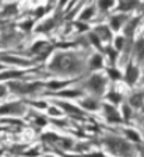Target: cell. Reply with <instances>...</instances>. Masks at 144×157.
Returning <instances> with one entry per match:
<instances>
[{
	"instance_id": "1",
	"label": "cell",
	"mask_w": 144,
	"mask_h": 157,
	"mask_svg": "<svg viewBox=\"0 0 144 157\" xmlns=\"http://www.w3.org/2000/svg\"><path fill=\"white\" fill-rule=\"evenodd\" d=\"M50 67L60 72H76L80 67L79 60L73 55H57L50 63Z\"/></svg>"
},
{
	"instance_id": "2",
	"label": "cell",
	"mask_w": 144,
	"mask_h": 157,
	"mask_svg": "<svg viewBox=\"0 0 144 157\" xmlns=\"http://www.w3.org/2000/svg\"><path fill=\"white\" fill-rule=\"evenodd\" d=\"M104 80H102V77H99V76H94V77L91 78V82H90V87L94 88L95 91L101 93L102 88H104Z\"/></svg>"
},
{
	"instance_id": "3",
	"label": "cell",
	"mask_w": 144,
	"mask_h": 157,
	"mask_svg": "<svg viewBox=\"0 0 144 157\" xmlns=\"http://www.w3.org/2000/svg\"><path fill=\"white\" fill-rule=\"evenodd\" d=\"M137 75H138L137 69L133 67V66H129L127 73H126V80H127L129 83H131V84H133V83L136 82V78H137Z\"/></svg>"
},
{
	"instance_id": "4",
	"label": "cell",
	"mask_w": 144,
	"mask_h": 157,
	"mask_svg": "<svg viewBox=\"0 0 144 157\" xmlns=\"http://www.w3.org/2000/svg\"><path fill=\"white\" fill-rule=\"evenodd\" d=\"M105 109H106V112H108V119L109 121H120V117H119L118 112L115 111L113 108L105 107Z\"/></svg>"
},
{
	"instance_id": "5",
	"label": "cell",
	"mask_w": 144,
	"mask_h": 157,
	"mask_svg": "<svg viewBox=\"0 0 144 157\" xmlns=\"http://www.w3.org/2000/svg\"><path fill=\"white\" fill-rule=\"evenodd\" d=\"M21 73L20 72H7L0 75V78H13V77H20Z\"/></svg>"
},
{
	"instance_id": "6",
	"label": "cell",
	"mask_w": 144,
	"mask_h": 157,
	"mask_svg": "<svg viewBox=\"0 0 144 157\" xmlns=\"http://www.w3.org/2000/svg\"><path fill=\"white\" fill-rule=\"evenodd\" d=\"M101 65H102V59L99 58V56H94V59H92V62H91L92 67H94V69L101 67Z\"/></svg>"
},
{
	"instance_id": "7",
	"label": "cell",
	"mask_w": 144,
	"mask_h": 157,
	"mask_svg": "<svg viewBox=\"0 0 144 157\" xmlns=\"http://www.w3.org/2000/svg\"><path fill=\"white\" fill-rule=\"evenodd\" d=\"M112 4H113V0H99V6H101V9H104V10L111 7Z\"/></svg>"
},
{
	"instance_id": "8",
	"label": "cell",
	"mask_w": 144,
	"mask_h": 157,
	"mask_svg": "<svg viewBox=\"0 0 144 157\" xmlns=\"http://www.w3.org/2000/svg\"><path fill=\"white\" fill-rule=\"evenodd\" d=\"M122 21H123V17H115V18L112 20V27H113V29H118L119 25L122 24Z\"/></svg>"
},
{
	"instance_id": "9",
	"label": "cell",
	"mask_w": 144,
	"mask_h": 157,
	"mask_svg": "<svg viewBox=\"0 0 144 157\" xmlns=\"http://www.w3.org/2000/svg\"><path fill=\"white\" fill-rule=\"evenodd\" d=\"M17 108H20L18 105H6V107L0 108V112H10L13 109H17Z\"/></svg>"
},
{
	"instance_id": "10",
	"label": "cell",
	"mask_w": 144,
	"mask_h": 157,
	"mask_svg": "<svg viewBox=\"0 0 144 157\" xmlns=\"http://www.w3.org/2000/svg\"><path fill=\"white\" fill-rule=\"evenodd\" d=\"M84 105L85 108H88V109H95V108H97V104H95L94 101H92V100H88V101H84Z\"/></svg>"
},
{
	"instance_id": "11",
	"label": "cell",
	"mask_w": 144,
	"mask_h": 157,
	"mask_svg": "<svg viewBox=\"0 0 144 157\" xmlns=\"http://www.w3.org/2000/svg\"><path fill=\"white\" fill-rule=\"evenodd\" d=\"M108 98L111 100V101H113V102H119V101H120V95L115 94V93H111V94L108 95Z\"/></svg>"
},
{
	"instance_id": "12",
	"label": "cell",
	"mask_w": 144,
	"mask_h": 157,
	"mask_svg": "<svg viewBox=\"0 0 144 157\" xmlns=\"http://www.w3.org/2000/svg\"><path fill=\"white\" fill-rule=\"evenodd\" d=\"M140 102H141V97H140V95H136V97L131 98V104H133V105H140Z\"/></svg>"
},
{
	"instance_id": "13",
	"label": "cell",
	"mask_w": 144,
	"mask_h": 157,
	"mask_svg": "<svg viewBox=\"0 0 144 157\" xmlns=\"http://www.w3.org/2000/svg\"><path fill=\"white\" fill-rule=\"evenodd\" d=\"M91 14H92V9L85 10V11H84V14H83V16H81V18H83V20H85V18H90V17H91Z\"/></svg>"
},
{
	"instance_id": "14",
	"label": "cell",
	"mask_w": 144,
	"mask_h": 157,
	"mask_svg": "<svg viewBox=\"0 0 144 157\" xmlns=\"http://www.w3.org/2000/svg\"><path fill=\"white\" fill-rule=\"evenodd\" d=\"M127 135L131 137V139H134V140H140V139H138V136H137V135H136V133H134V132L127 131Z\"/></svg>"
},
{
	"instance_id": "15",
	"label": "cell",
	"mask_w": 144,
	"mask_h": 157,
	"mask_svg": "<svg viewBox=\"0 0 144 157\" xmlns=\"http://www.w3.org/2000/svg\"><path fill=\"white\" fill-rule=\"evenodd\" d=\"M109 75H111L113 78H118V77H119V73H118V72H115L113 69H109Z\"/></svg>"
},
{
	"instance_id": "16",
	"label": "cell",
	"mask_w": 144,
	"mask_h": 157,
	"mask_svg": "<svg viewBox=\"0 0 144 157\" xmlns=\"http://www.w3.org/2000/svg\"><path fill=\"white\" fill-rule=\"evenodd\" d=\"M122 44H123V41H122L120 38L116 39V48H118V49H120V48H122Z\"/></svg>"
},
{
	"instance_id": "17",
	"label": "cell",
	"mask_w": 144,
	"mask_h": 157,
	"mask_svg": "<svg viewBox=\"0 0 144 157\" xmlns=\"http://www.w3.org/2000/svg\"><path fill=\"white\" fill-rule=\"evenodd\" d=\"M60 86H63V83H50V87L52 88H57V87H60Z\"/></svg>"
},
{
	"instance_id": "18",
	"label": "cell",
	"mask_w": 144,
	"mask_h": 157,
	"mask_svg": "<svg viewBox=\"0 0 144 157\" xmlns=\"http://www.w3.org/2000/svg\"><path fill=\"white\" fill-rule=\"evenodd\" d=\"M123 111H124V117H126V118L130 117V112H129V108H127V107H124Z\"/></svg>"
},
{
	"instance_id": "19",
	"label": "cell",
	"mask_w": 144,
	"mask_h": 157,
	"mask_svg": "<svg viewBox=\"0 0 144 157\" xmlns=\"http://www.w3.org/2000/svg\"><path fill=\"white\" fill-rule=\"evenodd\" d=\"M4 93H6V88H4V87H0V97H2V95H4Z\"/></svg>"
}]
</instances>
